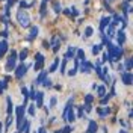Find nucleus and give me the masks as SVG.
<instances>
[{"label": "nucleus", "instance_id": "obj_45", "mask_svg": "<svg viewBox=\"0 0 133 133\" xmlns=\"http://www.w3.org/2000/svg\"><path fill=\"white\" fill-rule=\"evenodd\" d=\"M118 70H119V71H124V65H121V64H119V65H118Z\"/></svg>", "mask_w": 133, "mask_h": 133}, {"label": "nucleus", "instance_id": "obj_30", "mask_svg": "<svg viewBox=\"0 0 133 133\" xmlns=\"http://www.w3.org/2000/svg\"><path fill=\"white\" fill-rule=\"evenodd\" d=\"M42 85H44L45 88H51V80H50V79H47V77H45V79L42 80Z\"/></svg>", "mask_w": 133, "mask_h": 133}, {"label": "nucleus", "instance_id": "obj_25", "mask_svg": "<svg viewBox=\"0 0 133 133\" xmlns=\"http://www.w3.org/2000/svg\"><path fill=\"white\" fill-rule=\"evenodd\" d=\"M56 103H58V98H56V97H51V98H50V104L47 106V108H49V110L55 108V104H56Z\"/></svg>", "mask_w": 133, "mask_h": 133}, {"label": "nucleus", "instance_id": "obj_19", "mask_svg": "<svg viewBox=\"0 0 133 133\" xmlns=\"http://www.w3.org/2000/svg\"><path fill=\"white\" fill-rule=\"evenodd\" d=\"M101 49H103V45H101V44H98V45L95 44V45L92 47V55H98L100 51H101Z\"/></svg>", "mask_w": 133, "mask_h": 133}, {"label": "nucleus", "instance_id": "obj_44", "mask_svg": "<svg viewBox=\"0 0 133 133\" xmlns=\"http://www.w3.org/2000/svg\"><path fill=\"white\" fill-rule=\"evenodd\" d=\"M2 36H3V38H6V36H8V32H6V30H3V32H2Z\"/></svg>", "mask_w": 133, "mask_h": 133}, {"label": "nucleus", "instance_id": "obj_15", "mask_svg": "<svg viewBox=\"0 0 133 133\" xmlns=\"http://www.w3.org/2000/svg\"><path fill=\"white\" fill-rule=\"evenodd\" d=\"M97 112H98L100 116H106V115L110 114V109H109V108H98V109H97Z\"/></svg>", "mask_w": 133, "mask_h": 133}, {"label": "nucleus", "instance_id": "obj_22", "mask_svg": "<svg viewBox=\"0 0 133 133\" xmlns=\"http://www.w3.org/2000/svg\"><path fill=\"white\" fill-rule=\"evenodd\" d=\"M47 2H49V0H42V3H41V17H45V6H47Z\"/></svg>", "mask_w": 133, "mask_h": 133}, {"label": "nucleus", "instance_id": "obj_39", "mask_svg": "<svg viewBox=\"0 0 133 133\" xmlns=\"http://www.w3.org/2000/svg\"><path fill=\"white\" fill-rule=\"evenodd\" d=\"M83 109H85L86 112H91V110H92V109H91V103H86V104H85V108H83Z\"/></svg>", "mask_w": 133, "mask_h": 133}, {"label": "nucleus", "instance_id": "obj_46", "mask_svg": "<svg viewBox=\"0 0 133 133\" xmlns=\"http://www.w3.org/2000/svg\"><path fill=\"white\" fill-rule=\"evenodd\" d=\"M119 133H127V132H125V130H121V132H119Z\"/></svg>", "mask_w": 133, "mask_h": 133}, {"label": "nucleus", "instance_id": "obj_35", "mask_svg": "<svg viewBox=\"0 0 133 133\" xmlns=\"http://www.w3.org/2000/svg\"><path fill=\"white\" fill-rule=\"evenodd\" d=\"M12 123V114H8V119H6V127H9Z\"/></svg>", "mask_w": 133, "mask_h": 133}, {"label": "nucleus", "instance_id": "obj_49", "mask_svg": "<svg viewBox=\"0 0 133 133\" xmlns=\"http://www.w3.org/2000/svg\"><path fill=\"white\" fill-rule=\"evenodd\" d=\"M0 56H2V53H0Z\"/></svg>", "mask_w": 133, "mask_h": 133}, {"label": "nucleus", "instance_id": "obj_11", "mask_svg": "<svg viewBox=\"0 0 133 133\" xmlns=\"http://www.w3.org/2000/svg\"><path fill=\"white\" fill-rule=\"evenodd\" d=\"M42 97H44V94H42L41 91L35 94V100H36V108H41V106H42Z\"/></svg>", "mask_w": 133, "mask_h": 133}, {"label": "nucleus", "instance_id": "obj_12", "mask_svg": "<svg viewBox=\"0 0 133 133\" xmlns=\"http://www.w3.org/2000/svg\"><path fill=\"white\" fill-rule=\"evenodd\" d=\"M109 23H110V18H109V17H103V18H101V23H100V30L104 32V27H106Z\"/></svg>", "mask_w": 133, "mask_h": 133}, {"label": "nucleus", "instance_id": "obj_37", "mask_svg": "<svg viewBox=\"0 0 133 133\" xmlns=\"http://www.w3.org/2000/svg\"><path fill=\"white\" fill-rule=\"evenodd\" d=\"M76 73H77V65H76L74 68H71V70L68 71V74H70V76H76Z\"/></svg>", "mask_w": 133, "mask_h": 133}, {"label": "nucleus", "instance_id": "obj_32", "mask_svg": "<svg viewBox=\"0 0 133 133\" xmlns=\"http://www.w3.org/2000/svg\"><path fill=\"white\" fill-rule=\"evenodd\" d=\"M5 88H6V80H2V82H0V94H3Z\"/></svg>", "mask_w": 133, "mask_h": 133}, {"label": "nucleus", "instance_id": "obj_4", "mask_svg": "<svg viewBox=\"0 0 133 133\" xmlns=\"http://www.w3.org/2000/svg\"><path fill=\"white\" fill-rule=\"evenodd\" d=\"M15 62H17V51H11V55H9L8 58V64H6V70L11 71V70H14L15 68Z\"/></svg>", "mask_w": 133, "mask_h": 133}, {"label": "nucleus", "instance_id": "obj_14", "mask_svg": "<svg viewBox=\"0 0 133 133\" xmlns=\"http://www.w3.org/2000/svg\"><path fill=\"white\" fill-rule=\"evenodd\" d=\"M47 74H49V71H45V70H42L41 73H39V76H38V79H36V85H39V83H42V80L47 77Z\"/></svg>", "mask_w": 133, "mask_h": 133}, {"label": "nucleus", "instance_id": "obj_34", "mask_svg": "<svg viewBox=\"0 0 133 133\" xmlns=\"http://www.w3.org/2000/svg\"><path fill=\"white\" fill-rule=\"evenodd\" d=\"M92 100H94V97H92L91 94H88V95L85 97V103H92Z\"/></svg>", "mask_w": 133, "mask_h": 133}, {"label": "nucleus", "instance_id": "obj_3", "mask_svg": "<svg viewBox=\"0 0 133 133\" xmlns=\"http://www.w3.org/2000/svg\"><path fill=\"white\" fill-rule=\"evenodd\" d=\"M24 106L21 104V106H18V108H15V115H17V127H18V132H20V129H21V125H23V115H24ZM21 133V132H20Z\"/></svg>", "mask_w": 133, "mask_h": 133}, {"label": "nucleus", "instance_id": "obj_31", "mask_svg": "<svg viewBox=\"0 0 133 133\" xmlns=\"http://www.w3.org/2000/svg\"><path fill=\"white\" fill-rule=\"evenodd\" d=\"M132 61L133 59H127V61H125V70H127V71H130V70H132Z\"/></svg>", "mask_w": 133, "mask_h": 133}, {"label": "nucleus", "instance_id": "obj_7", "mask_svg": "<svg viewBox=\"0 0 133 133\" xmlns=\"http://www.w3.org/2000/svg\"><path fill=\"white\" fill-rule=\"evenodd\" d=\"M26 73H27V66H26L24 64H21L20 66H17V70H15L17 79H21V77H24Z\"/></svg>", "mask_w": 133, "mask_h": 133}, {"label": "nucleus", "instance_id": "obj_8", "mask_svg": "<svg viewBox=\"0 0 133 133\" xmlns=\"http://www.w3.org/2000/svg\"><path fill=\"white\" fill-rule=\"evenodd\" d=\"M121 79H123V82H124V85H132L133 82V74L130 73V71H125V73H123V76H121Z\"/></svg>", "mask_w": 133, "mask_h": 133}, {"label": "nucleus", "instance_id": "obj_29", "mask_svg": "<svg viewBox=\"0 0 133 133\" xmlns=\"http://www.w3.org/2000/svg\"><path fill=\"white\" fill-rule=\"evenodd\" d=\"M6 101H8V109H6V112H8V114H12V101H11V98H9L8 97V100H6Z\"/></svg>", "mask_w": 133, "mask_h": 133}, {"label": "nucleus", "instance_id": "obj_40", "mask_svg": "<svg viewBox=\"0 0 133 133\" xmlns=\"http://www.w3.org/2000/svg\"><path fill=\"white\" fill-rule=\"evenodd\" d=\"M29 98L35 100V89H30V92H29Z\"/></svg>", "mask_w": 133, "mask_h": 133}, {"label": "nucleus", "instance_id": "obj_42", "mask_svg": "<svg viewBox=\"0 0 133 133\" xmlns=\"http://www.w3.org/2000/svg\"><path fill=\"white\" fill-rule=\"evenodd\" d=\"M20 6H21V8H23V9H26V8H27V6H29V5H27L26 2H20Z\"/></svg>", "mask_w": 133, "mask_h": 133}, {"label": "nucleus", "instance_id": "obj_23", "mask_svg": "<svg viewBox=\"0 0 133 133\" xmlns=\"http://www.w3.org/2000/svg\"><path fill=\"white\" fill-rule=\"evenodd\" d=\"M59 62H61V61H59V59H55V62H53V64H51V66H50V73H53V71H55V70H56V68H58V65H59Z\"/></svg>", "mask_w": 133, "mask_h": 133}, {"label": "nucleus", "instance_id": "obj_27", "mask_svg": "<svg viewBox=\"0 0 133 133\" xmlns=\"http://www.w3.org/2000/svg\"><path fill=\"white\" fill-rule=\"evenodd\" d=\"M35 109H36V106H35V104H30V106L27 108V112H29V115H30V116L35 115Z\"/></svg>", "mask_w": 133, "mask_h": 133}, {"label": "nucleus", "instance_id": "obj_28", "mask_svg": "<svg viewBox=\"0 0 133 133\" xmlns=\"http://www.w3.org/2000/svg\"><path fill=\"white\" fill-rule=\"evenodd\" d=\"M65 66H66V58L62 59V62H61V74L65 73Z\"/></svg>", "mask_w": 133, "mask_h": 133}, {"label": "nucleus", "instance_id": "obj_36", "mask_svg": "<svg viewBox=\"0 0 133 133\" xmlns=\"http://www.w3.org/2000/svg\"><path fill=\"white\" fill-rule=\"evenodd\" d=\"M53 8H55V12H56V14L61 12V5H59V3H55V5H53Z\"/></svg>", "mask_w": 133, "mask_h": 133}, {"label": "nucleus", "instance_id": "obj_9", "mask_svg": "<svg viewBox=\"0 0 133 133\" xmlns=\"http://www.w3.org/2000/svg\"><path fill=\"white\" fill-rule=\"evenodd\" d=\"M104 29H106V36H109V38H114V35H115V26L112 24V23H109Z\"/></svg>", "mask_w": 133, "mask_h": 133}, {"label": "nucleus", "instance_id": "obj_20", "mask_svg": "<svg viewBox=\"0 0 133 133\" xmlns=\"http://www.w3.org/2000/svg\"><path fill=\"white\" fill-rule=\"evenodd\" d=\"M92 33H94V29H92L91 26H88V27L85 29V38H89Z\"/></svg>", "mask_w": 133, "mask_h": 133}, {"label": "nucleus", "instance_id": "obj_10", "mask_svg": "<svg viewBox=\"0 0 133 133\" xmlns=\"http://www.w3.org/2000/svg\"><path fill=\"white\" fill-rule=\"evenodd\" d=\"M86 133H97V123L94 119H89V125H88Z\"/></svg>", "mask_w": 133, "mask_h": 133}, {"label": "nucleus", "instance_id": "obj_18", "mask_svg": "<svg viewBox=\"0 0 133 133\" xmlns=\"http://www.w3.org/2000/svg\"><path fill=\"white\" fill-rule=\"evenodd\" d=\"M38 32H39V29H38L36 26H33L32 29H30V35H29V39H33V38H36Z\"/></svg>", "mask_w": 133, "mask_h": 133}, {"label": "nucleus", "instance_id": "obj_24", "mask_svg": "<svg viewBox=\"0 0 133 133\" xmlns=\"http://www.w3.org/2000/svg\"><path fill=\"white\" fill-rule=\"evenodd\" d=\"M71 132H73V129H71L70 125H66V127H64L62 130H56L55 133H71Z\"/></svg>", "mask_w": 133, "mask_h": 133}, {"label": "nucleus", "instance_id": "obj_16", "mask_svg": "<svg viewBox=\"0 0 133 133\" xmlns=\"http://www.w3.org/2000/svg\"><path fill=\"white\" fill-rule=\"evenodd\" d=\"M76 51H77V47H70L68 49V51H66V55H65V58H74L76 56Z\"/></svg>", "mask_w": 133, "mask_h": 133}, {"label": "nucleus", "instance_id": "obj_17", "mask_svg": "<svg viewBox=\"0 0 133 133\" xmlns=\"http://www.w3.org/2000/svg\"><path fill=\"white\" fill-rule=\"evenodd\" d=\"M6 51H8V42L3 39V41H0V53H2V55H5Z\"/></svg>", "mask_w": 133, "mask_h": 133}, {"label": "nucleus", "instance_id": "obj_5", "mask_svg": "<svg viewBox=\"0 0 133 133\" xmlns=\"http://www.w3.org/2000/svg\"><path fill=\"white\" fill-rule=\"evenodd\" d=\"M91 68H92V65L86 59H80V71L83 74H91Z\"/></svg>", "mask_w": 133, "mask_h": 133}, {"label": "nucleus", "instance_id": "obj_2", "mask_svg": "<svg viewBox=\"0 0 133 133\" xmlns=\"http://www.w3.org/2000/svg\"><path fill=\"white\" fill-rule=\"evenodd\" d=\"M17 20H18L20 26H23V27H29V24H30V17L24 9H20L17 12Z\"/></svg>", "mask_w": 133, "mask_h": 133}, {"label": "nucleus", "instance_id": "obj_33", "mask_svg": "<svg viewBox=\"0 0 133 133\" xmlns=\"http://www.w3.org/2000/svg\"><path fill=\"white\" fill-rule=\"evenodd\" d=\"M27 58V50H23L21 53H20V61H24Z\"/></svg>", "mask_w": 133, "mask_h": 133}, {"label": "nucleus", "instance_id": "obj_38", "mask_svg": "<svg viewBox=\"0 0 133 133\" xmlns=\"http://www.w3.org/2000/svg\"><path fill=\"white\" fill-rule=\"evenodd\" d=\"M103 97H104V98L101 100V103H103V104H106V103H108V101H109V98H110V95H106V94H104Z\"/></svg>", "mask_w": 133, "mask_h": 133}, {"label": "nucleus", "instance_id": "obj_13", "mask_svg": "<svg viewBox=\"0 0 133 133\" xmlns=\"http://www.w3.org/2000/svg\"><path fill=\"white\" fill-rule=\"evenodd\" d=\"M116 41H118V44L121 45V44H124L125 41V33L123 32V30H119V32L116 33Z\"/></svg>", "mask_w": 133, "mask_h": 133}, {"label": "nucleus", "instance_id": "obj_41", "mask_svg": "<svg viewBox=\"0 0 133 133\" xmlns=\"http://www.w3.org/2000/svg\"><path fill=\"white\" fill-rule=\"evenodd\" d=\"M15 2H17V0H8V5H6V6H8V8H11V6H12Z\"/></svg>", "mask_w": 133, "mask_h": 133}, {"label": "nucleus", "instance_id": "obj_1", "mask_svg": "<svg viewBox=\"0 0 133 133\" xmlns=\"http://www.w3.org/2000/svg\"><path fill=\"white\" fill-rule=\"evenodd\" d=\"M108 49H109L108 58L110 59V61L116 62L118 59L123 56V50L119 49V47H116V45H114V44H110V42H108Z\"/></svg>", "mask_w": 133, "mask_h": 133}, {"label": "nucleus", "instance_id": "obj_43", "mask_svg": "<svg viewBox=\"0 0 133 133\" xmlns=\"http://www.w3.org/2000/svg\"><path fill=\"white\" fill-rule=\"evenodd\" d=\"M79 116H83V106L79 108Z\"/></svg>", "mask_w": 133, "mask_h": 133}, {"label": "nucleus", "instance_id": "obj_26", "mask_svg": "<svg viewBox=\"0 0 133 133\" xmlns=\"http://www.w3.org/2000/svg\"><path fill=\"white\" fill-rule=\"evenodd\" d=\"M76 53H77V56H76V58L79 59V61H80V59H85V51H83L82 49H77Z\"/></svg>", "mask_w": 133, "mask_h": 133}, {"label": "nucleus", "instance_id": "obj_47", "mask_svg": "<svg viewBox=\"0 0 133 133\" xmlns=\"http://www.w3.org/2000/svg\"><path fill=\"white\" fill-rule=\"evenodd\" d=\"M0 133H2V124H0Z\"/></svg>", "mask_w": 133, "mask_h": 133}, {"label": "nucleus", "instance_id": "obj_21", "mask_svg": "<svg viewBox=\"0 0 133 133\" xmlns=\"http://www.w3.org/2000/svg\"><path fill=\"white\" fill-rule=\"evenodd\" d=\"M97 89V94H98V97H103L104 94H106V88L104 86H98V88H95Z\"/></svg>", "mask_w": 133, "mask_h": 133}, {"label": "nucleus", "instance_id": "obj_50", "mask_svg": "<svg viewBox=\"0 0 133 133\" xmlns=\"http://www.w3.org/2000/svg\"><path fill=\"white\" fill-rule=\"evenodd\" d=\"M0 2H2V0H0Z\"/></svg>", "mask_w": 133, "mask_h": 133}, {"label": "nucleus", "instance_id": "obj_6", "mask_svg": "<svg viewBox=\"0 0 133 133\" xmlns=\"http://www.w3.org/2000/svg\"><path fill=\"white\" fill-rule=\"evenodd\" d=\"M35 59H36V62H35V65H33V68H35V71H38V70H41L42 65H44V56H42L41 53H36V56H35Z\"/></svg>", "mask_w": 133, "mask_h": 133}, {"label": "nucleus", "instance_id": "obj_48", "mask_svg": "<svg viewBox=\"0 0 133 133\" xmlns=\"http://www.w3.org/2000/svg\"><path fill=\"white\" fill-rule=\"evenodd\" d=\"M106 2H114V0H106Z\"/></svg>", "mask_w": 133, "mask_h": 133}]
</instances>
